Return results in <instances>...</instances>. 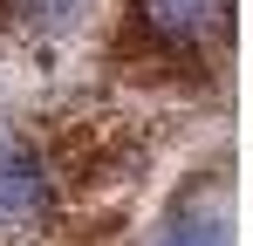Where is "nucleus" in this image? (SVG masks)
Segmentation results:
<instances>
[{"instance_id":"nucleus-1","label":"nucleus","mask_w":253,"mask_h":246,"mask_svg":"<svg viewBox=\"0 0 253 246\" xmlns=\"http://www.w3.org/2000/svg\"><path fill=\"white\" fill-rule=\"evenodd\" d=\"M55 205H62V178H55L48 151L21 123H0V240L42 233Z\"/></svg>"},{"instance_id":"nucleus-2","label":"nucleus","mask_w":253,"mask_h":246,"mask_svg":"<svg viewBox=\"0 0 253 246\" xmlns=\"http://www.w3.org/2000/svg\"><path fill=\"white\" fill-rule=\"evenodd\" d=\"M233 0H137V28L165 55H199L226 35Z\"/></svg>"},{"instance_id":"nucleus-3","label":"nucleus","mask_w":253,"mask_h":246,"mask_svg":"<svg viewBox=\"0 0 253 246\" xmlns=\"http://www.w3.org/2000/svg\"><path fill=\"white\" fill-rule=\"evenodd\" d=\"M158 246H233V219H226V199H192L185 212H171Z\"/></svg>"},{"instance_id":"nucleus-4","label":"nucleus","mask_w":253,"mask_h":246,"mask_svg":"<svg viewBox=\"0 0 253 246\" xmlns=\"http://www.w3.org/2000/svg\"><path fill=\"white\" fill-rule=\"evenodd\" d=\"M89 0H0V14L21 28V35H62V28H76L83 21Z\"/></svg>"}]
</instances>
